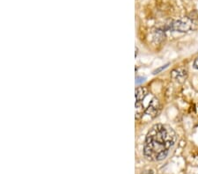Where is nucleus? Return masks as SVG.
Wrapping results in <instances>:
<instances>
[{
	"instance_id": "obj_1",
	"label": "nucleus",
	"mask_w": 198,
	"mask_h": 174,
	"mask_svg": "<svg viewBox=\"0 0 198 174\" xmlns=\"http://www.w3.org/2000/svg\"><path fill=\"white\" fill-rule=\"evenodd\" d=\"M176 134L169 126L156 124L149 130L144 145V154L150 161H160L167 157L174 145Z\"/></svg>"
},
{
	"instance_id": "obj_2",
	"label": "nucleus",
	"mask_w": 198,
	"mask_h": 174,
	"mask_svg": "<svg viewBox=\"0 0 198 174\" xmlns=\"http://www.w3.org/2000/svg\"><path fill=\"white\" fill-rule=\"evenodd\" d=\"M135 97L136 120H141L145 115L153 119L158 114L160 109L159 101L146 87L136 88Z\"/></svg>"
},
{
	"instance_id": "obj_3",
	"label": "nucleus",
	"mask_w": 198,
	"mask_h": 174,
	"mask_svg": "<svg viewBox=\"0 0 198 174\" xmlns=\"http://www.w3.org/2000/svg\"><path fill=\"white\" fill-rule=\"evenodd\" d=\"M193 21L188 18H182L180 19H177L175 21L172 22L167 27V29H169L173 32H181V33H186L190 31L193 28Z\"/></svg>"
},
{
	"instance_id": "obj_4",
	"label": "nucleus",
	"mask_w": 198,
	"mask_h": 174,
	"mask_svg": "<svg viewBox=\"0 0 198 174\" xmlns=\"http://www.w3.org/2000/svg\"><path fill=\"white\" fill-rule=\"evenodd\" d=\"M171 76H172V78L174 79V80L180 82V83H182L187 78V69L184 67L176 68L174 70H173V71L171 73Z\"/></svg>"
},
{
	"instance_id": "obj_5",
	"label": "nucleus",
	"mask_w": 198,
	"mask_h": 174,
	"mask_svg": "<svg viewBox=\"0 0 198 174\" xmlns=\"http://www.w3.org/2000/svg\"><path fill=\"white\" fill-rule=\"evenodd\" d=\"M168 65H169V63H167V64H166V65H164L163 67L158 68V70H155V71L153 72V74H158V72H160V71H162V70H165V69H166V68L167 67Z\"/></svg>"
},
{
	"instance_id": "obj_6",
	"label": "nucleus",
	"mask_w": 198,
	"mask_h": 174,
	"mask_svg": "<svg viewBox=\"0 0 198 174\" xmlns=\"http://www.w3.org/2000/svg\"><path fill=\"white\" fill-rule=\"evenodd\" d=\"M194 67L198 70V57L195 60V62H194Z\"/></svg>"
}]
</instances>
